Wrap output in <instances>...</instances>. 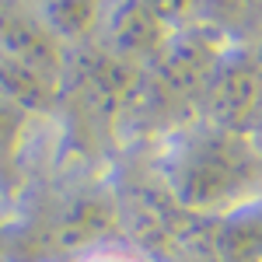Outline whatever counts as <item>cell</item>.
Instances as JSON below:
<instances>
[{
	"label": "cell",
	"mask_w": 262,
	"mask_h": 262,
	"mask_svg": "<svg viewBox=\"0 0 262 262\" xmlns=\"http://www.w3.org/2000/svg\"><path fill=\"white\" fill-rule=\"evenodd\" d=\"M158 179L179 210L221 221L262 203V143L245 129L196 116L168 133Z\"/></svg>",
	"instance_id": "1"
},
{
	"label": "cell",
	"mask_w": 262,
	"mask_h": 262,
	"mask_svg": "<svg viewBox=\"0 0 262 262\" xmlns=\"http://www.w3.org/2000/svg\"><path fill=\"white\" fill-rule=\"evenodd\" d=\"M70 262H154L143 252H133V248H119V245H95L81 255H74Z\"/></svg>",
	"instance_id": "4"
},
{
	"label": "cell",
	"mask_w": 262,
	"mask_h": 262,
	"mask_svg": "<svg viewBox=\"0 0 262 262\" xmlns=\"http://www.w3.org/2000/svg\"><path fill=\"white\" fill-rule=\"evenodd\" d=\"M25 108L14 101L0 98V189L11 192L18 182V150L25 133Z\"/></svg>",
	"instance_id": "3"
},
{
	"label": "cell",
	"mask_w": 262,
	"mask_h": 262,
	"mask_svg": "<svg viewBox=\"0 0 262 262\" xmlns=\"http://www.w3.org/2000/svg\"><path fill=\"white\" fill-rule=\"evenodd\" d=\"M252 262H262V259H252Z\"/></svg>",
	"instance_id": "5"
},
{
	"label": "cell",
	"mask_w": 262,
	"mask_h": 262,
	"mask_svg": "<svg viewBox=\"0 0 262 262\" xmlns=\"http://www.w3.org/2000/svg\"><path fill=\"white\" fill-rule=\"evenodd\" d=\"M200 119L245 129L262 143V42L217 63L200 101Z\"/></svg>",
	"instance_id": "2"
}]
</instances>
